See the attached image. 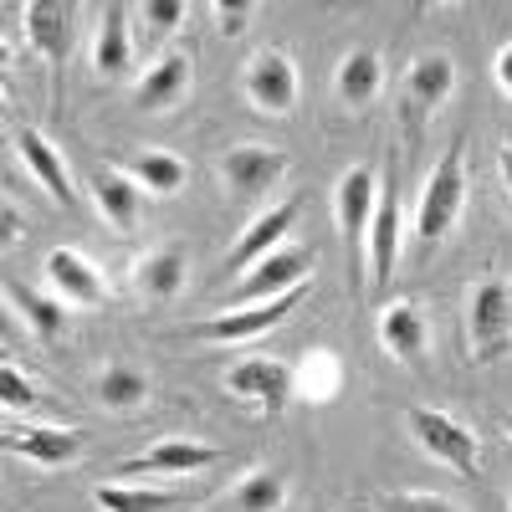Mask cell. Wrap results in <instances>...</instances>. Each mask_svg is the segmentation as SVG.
I'll list each match as a JSON object with an SVG mask.
<instances>
[{"instance_id":"16","label":"cell","mask_w":512,"mask_h":512,"mask_svg":"<svg viewBox=\"0 0 512 512\" xmlns=\"http://www.w3.org/2000/svg\"><path fill=\"white\" fill-rule=\"evenodd\" d=\"M93 200L108 216L113 231H128L139 221V205H144V185L134 175H118V169H98L93 175Z\"/></svg>"},{"instance_id":"30","label":"cell","mask_w":512,"mask_h":512,"mask_svg":"<svg viewBox=\"0 0 512 512\" xmlns=\"http://www.w3.org/2000/svg\"><path fill=\"white\" fill-rule=\"evenodd\" d=\"M0 400H6V410H26V405L36 400L31 379H26L16 364H6V369H0Z\"/></svg>"},{"instance_id":"14","label":"cell","mask_w":512,"mask_h":512,"mask_svg":"<svg viewBox=\"0 0 512 512\" xmlns=\"http://www.w3.org/2000/svg\"><path fill=\"white\" fill-rule=\"evenodd\" d=\"M333 205H338V226H344L349 236H369L374 205H379V180H374V169H369V164L349 169V175L338 180V195H333Z\"/></svg>"},{"instance_id":"5","label":"cell","mask_w":512,"mask_h":512,"mask_svg":"<svg viewBox=\"0 0 512 512\" xmlns=\"http://www.w3.org/2000/svg\"><path fill=\"white\" fill-rule=\"evenodd\" d=\"M226 390L236 400H251V405H262V410H282L292 400V369L282 359H262V354H251V359H236L226 369Z\"/></svg>"},{"instance_id":"25","label":"cell","mask_w":512,"mask_h":512,"mask_svg":"<svg viewBox=\"0 0 512 512\" xmlns=\"http://www.w3.org/2000/svg\"><path fill=\"white\" fill-rule=\"evenodd\" d=\"M103 512H169L175 497L169 492H154V487H128V482H108L93 492Z\"/></svg>"},{"instance_id":"6","label":"cell","mask_w":512,"mask_h":512,"mask_svg":"<svg viewBox=\"0 0 512 512\" xmlns=\"http://www.w3.org/2000/svg\"><path fill=\"white\" fill-rule=\"evenodd\" d=\"M297 303H303V287L297 292H282V297H272V303H251V308H226L221 318H210V323H200V338H210V344H246V338H256V333H267V328H277Z\"/></svg>"},{"instance_id":"7","label":"cell","mask_w":512,"mask_h":512,"mask_svg":"<svg viewBox=\"0 0 512 512\" xmlns=\"http://www.w3.org/2000/svg\"><path fill=\"white\" fill-rule=\"evenodd\" d=\"M395 262H400V205H395V190H379L374 221H369V287H374V297L390 292Z\"/></svg>"},{"instance_id":"12","label":"cell","mask_w":512,"mask_h":512,"mask_svg":"<svg viewBox=\"0 0 512 512\" xmlns=\"http://www.w3.org/2000/svg\"><path fill=\"white\" fill-rule=\"evenodd\" d=\"M292 221H297V200H282V205L267 210V216H256V221L241 231L236 251H231V267H236V272H251L262 256H272V251L282 246V236L292 231Z\"/></svg>"},{"instance_id":"15","label":"cell","mask_w":512,"mask_h":512,"mask_svg":"<svg viewBox=\"0 0 512 512\" xmlns=\"http://www.w3.org/2000/svg\"><path fill=\"white\" fill-rule=\"evenodd\" d=\"M26 36H31V47L41 57L67 62V52H72V6H62V0H36V6H26Z\"/></svg>"},{"instance_id":"10","label":"cell","mask_w":512,"mask_h":512,"mask_svg":"<svg viewBox=\"0 0 512 512\" xmlns=\"http://www.w3.org/2000/svg\"><path fill=\"white\" fill-rule=\"evenodd\" d=\"M6 451L36 466H67L82 451V436L67 425H16V431H6Z\"/></svg>"},{"instance_id":"35","label":"cell","mask_w":512,"mask_h":512,"mask_svg":"<svg viewBox=\"0 0 512 512\" xmlns=\"http://www.w3.org/2000/svg\"><path fill=\"white\" fill-rule=\"evenodd\" d=\"M507 431H512V415H507Z\"/></svg>"},{"instance_id":"18","label":"cell","mask_w":512,"mask_h":512,"mask_svg":"<svg viewBox=\"0 0 512 512\" xmlns=\"http://www.w3.org/2000/svg\"><path fill=\"white\" fill-rule=\"evenodd\" d=\"M16 149H21V159H26V169L47 185V195L52 200H62V205H72V185H67V164H62V154L36 134V128H21L16 134Z\"/></svg>"},{"instance_id":"3","label":"cell","mask_w":512,"mask_h":512,"mask_svg":"<svg viewBox=\"0 0 512 512\" xmlns=\"http://www.w3.org/2000/svg\"><path fill=\"white\" fill-rule=\"evenodd\" d=\"M461 200H466V169H461V139L441 154V164L431 169V185L420 195L415 210V236L420 241H441L451 231V221L461 216Z\"/></svg>"},{"instance_id":"1","label":"cell","mask_w":512,"mask_h":512,"mask_svg":"<svg viewBox=\"0 0 512 512\" xmlns=\"http://www.w3.org/2000/svg\"><path fill=\"white\" fill-rule=\"evenodd\" d=\"M466 338L477 359H502L512 349V287L502 277H487L472 287L466 303Z\"/></svg>"},{"instance_id":"23","label":"cell","mask_w":512,"mask_h":512,"mask_svg":"<svg viewBox=\"0 0 512 512\" xmlns=\"http://www.w3.org/2000/svg\"><path fill=\"white\" fill-rule=\"evenodd\" d=\"M11 303L21 308V318L36 328V338H57L67 328V308H62V297H41L36 287L26 282H11Z\"/></svg>"},{"instance_id":"26","label":"cell","mask_w":512,"mask_h":512,"mask_svg":"<svg viewBox=\"0 0 512 512\" xmlns=\"http://www.w3.org/2000/svg\"><path fill=\"white\" fill-rule=\"evenodd\" d=\"M144 395H149V379L139 369H128V364H113L98 379V400L108 410H134V405H144Z\"/></svg>"},{"instance_id":"33","label":"cell","mask_w":512,"mask_h":512,"mask_svg":"<svg viewBox=\"0 0 512 512\" xmlns=\"http://www.w3.org/2000/svg\"><path fill=\"white\" fill-rule=\"evenodd\" d=\"M492 72H497V88H502V93H512V41H507V47L497 52Z\"/></svg>"},{"instance_id":"9","label":"cell","mask_w":512,"mask_h":512,"mask_svg":"<svg viewBox=\"0 0 512 512\" xmlns=\"http://www.w3.org/2000/svg\"><path fill=\"white\" fill-rule=\"evenodd\" d=\"M287 169V154L282 149H262V144H236L226 159H221V175L236 195H267Z\"/></svg>"},{"instance_id":"34","label":"cell","mask_w":512,"mask_h":512,"mask_svg":"<svg viewBox=\"0 0 512 512\" xmlns=\"http://www.w3.org/2000/svg\"><path fill=\"white\" fill-rule=\"evenodd\" d=\"M497 169H502V180L512 185V139H507V144L497 149Z\"/></svg>"},{"instance_id":"20","label":"cell","mask_w":512,"mask_h":512,"mask_svg":"<svg viewBox=\"0 0 512 512\" xmlns=\"http://www.w3.org/2000/svg\"><path fill=\"white\" fill-rule=\"evenodd\" d=\"M379 344L390 349L395 359H420V349H425V313H420L415 303L384 308V318H379Z\"/></svg>"},{"instance_id":"11","label":"cell","mask_w":512,"mask_h":512,"mask_svg":"<svg viewBox=\"0 0 512 512\" xmlns=\"http://www.w3.org/2000/svg\"><path fill=\"white\" fill-rule=\"evenodd\" d=\"M47 277H52L62 303H77V308H98L103 303V277H98V267L82 251H67V246L47 251Z\"/></svg>"},{"instance_id":"29","label":"cell","mask_w":512,"mask_h":512,"mask_svg":"<svg viewBox=\"0 0 512 512\" xmlns=\"http://www.w3.org/2000/svg\"><path fill=\"white\" fill-rule=\"evenodd\" d=\"M379 512H461V507L436 497V492H384Z\"/></svg>"},{"instance_id":"19","label":"cell","mask_w":512,"mask_h":512,"mask_svg":"<svg viewBox=\"0 0 512 512\" xmlns=\"http://www.w3.org/2000/svg\"><path fill=\"white\" fill-rule=\"evenodd\" d=\"M185 88H190V57H185V52H169V57H159V62L144 72V82H139V108H169V103L185 98Z\"/></svg>"},{"instance_id":"8","label":"cell","mask_w":512,"mask_h":512,"mask_svg":"<svg viewBox=\"0 0 512 512\" xmlns=\"http://www.w3.org/2000/svg\"><path fill=\"white\" fill-rule=\"evenodd\" d=\"M246 98L262 113H287L297 103V67L282 52H256L246 62Z\"/></svg>"},{"instance_id":"31","label":"cell","mask_w":512,"mask_h":512,"mask_svg":"<svg viewBox=\"0 0 512 512\" xmlns=\"http://www.w3.org/2000/svg\"><path fill=\"white\" fill-rule=\"evenodd\" d=\"M144 21H149L154 31L180 26V21H185V0H144Z\"/></svg>"},{"instance_id":"21","label":"cell","mask_w":512,"mask_h":512,"mask_svg":"<svg viewBox=\"0 0 512 512\" xmlns=\"http://www.w3.org/2000/svg\"><path fill=\"white\" fill-rule=\"evenodd\" d=\"M93 62H98L103 77H123L128 62H134V41H128V16H123V6H108V11H103Z\"/></svg>"},{"instance_id":"22","label":"cell","mask_w":512,"mask_h":512,"mask_svg":"<svg viewBox=\"0 0 512 512\" xmlns=\"http://www.w3.org/2000/svg\"><path fill=\"white\" fill-rule=\"evenodd\" d=\"M384 82V67H379V52H349L333 72V88L344 103H369Z\"/></svg>"},{"instance_id":"2","label":"cell","mask_w":512,"mask_h":512,"mask_svg":"<svg viewBox=\"0 0 512 512\" xmlns=\"http://www.w3.org/2000/svg\"><path fill=\"white\" fill-rule=\"evenodd\" d=\"M405 425H410V436H415V446H420L425 456L446 461L451 472H461V477H472V472H477L482 446H477V436L466 431L461 420H451L446 410H425V405H415V410L405 415Z\"/></svg>"},{"instance_id":"4","label":"cell","mask_w":512,"mask_h":512,"mask_svg":"<svg viewBox=\"0 0 512 512\" xmlns=\"http://www.w3.org/2000/svg\"><path fill=\"white\" fill-rule=\"evenodd\" d=\"M308 272H313V251H308V246H277V251L262 256V262H256L251 272H241V282H236V292H231V303H236V308L272 303V297L303 287Z\"/></svg>"},{"instance_id":"13","label":"cell","mask_w":512,"mask_h":512,"mask_svg":"<svg viewBox=\"0 0 512 512\" xmlns=\"http://www.w3.org/2000/svg\"><path fill=\"white\" fill-rule=\"evenodd\" d=\"M210 461H221V451L216 446H200V441H159L154 451H144V456H134V461H123L118 472H128V477H144V472H205Z\"/></svg>"},{"instance_id":"24","label":"cell","mask_w":512,"mask_h":512,"mask_svg":"<svg viewBox=\"0 0 512 512\" xmlns=\"http://www.w3.org/2000/svg\"><path fill=\"white\" fill-rule=\"evenodd\" d=\"M282 502H287V482H282L277 472H251V477L226 497L221 512H282Z\"/></svg>"},{"instance_id":"17","label":"cell","mask_w":512,"mask_h":512,"mask_svg":"<svg viewBox=\"0 0 512 512\" xmlns=\"http://www.w3.org/2000/svg\"><path fill=\"white\" fill-rule=\"evenodd\" d=\"M451 88H456V62L441 57V52H425V57L410 67V77H405V98L415 103V113L441 108V103L451 98Z\"/></svg>"},{"instance_id":"28","label":"cell","mask_w":512,"mask_h":512,"mask_svg":"<svg viewBox=\"0 0 512 512\" xmlns=\"http://www.w3.org/2000/svg\"><path fill=\"white\" fill-rule=\"evenodd\" d=\"M185 175H190V169H185V159H175V154H139L134 159V180L144 185V190H154V195H175L180 185H185Z\"/></svg>"},{"instance_id":"32","label":"cell","mask_w":512,"mask_h":512,"mask_svg":"<svg viewBox=\"0 0 512 512\" xmlns=\"http://www.w3.org/2000/svg\"><path fill=\"white\" fill-rule=\"evenodd\" d=\"M216 16H221V31H226V36H241V31H246V16H251V0H231V6L221 0Z\"/></svg>"},{"instance_id":"27","label":"cell","mask_w":512,"mask_h":512,"mask_svg":"<svg viewBox=\"0 0 512 512\" xmlns=\"http://www.w3.org/2000/svg\"><path fill=\"white\" fill-rule=\"evenodd\" d=\"M139 287L149 297H175L185 287V251H154V256H144Z\"/></svg>"}]
</instances>
